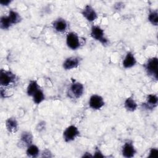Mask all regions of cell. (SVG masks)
I'll return each mask as SVG.
<instances>
[{
	"label": "cell",
	"mask_w": 158,
	"mask_h": 158,
	"mask_svg": "<svg viewBox=\"0 0 158 158\" xmlns=\"http://www.w3.org/2000/svg\"><path fill=\"white\" fill-rule=\"evenodd\" d=\"M157 65L158 60L157 57L149 59L145 65V69L147 73L152 75L156 80L157 79Z\"/></svg>",
	"instance_id": "obj_1"
},
{
	"label": "cell",
	"mask_w": 158,
	"mask_h": 158,
	"mask_svg": "<svg viewBox=\"0 0 158 158\" xmlns=\"http://www.w3.org/2000/svg\"><path fill=\"white\" fill-rule=\"evenodd\" d=\"M91 36L97 41H99L103 44L108 43L107 40L104 37V30L98 26H93L91 30Z\"/></svg>",
	"instance_id": "obj_2"
},
{
	"label": "cell",
	"mask_w": 158,
	"mask_h": 158,
	"mask_svg": "<svg viewBox=\"0 0 158 158\" xmlns=\"http://www.w3.org/2000/svg\"><path fill=\"white\" fill-rule=\"evenodd\" d=\"M79 131L75 126L70 125L64 131V139L66 142L71 141L73 140L79 135Z\"/></svg>",
	"instance_id": "obj_3"
},
{
	"label": "cell",
	"mask_w": 158,
	"mask_h": 158,
	"mask_svg": "<svg viewBox=\"0 0 158 158\" xmlns=\"http://www.w3.org/2000/svg\"><path fill=\"white\" fill-rule=\"evenodd\" d=\"M15 78V75L10 72L1 70L0 73V84L2 86H8L12 83Z\"/></svg>",
	"instance_id": "obj_4"
},
{
	"label": "cell",
	"mask_w": 158,
	"mask_h": 158,
	"mask_svg": "<svg viewBox=\"0 0 158 158\" xmlns=\"http://www.w3.org/2000/svg\"><path fill=\"white\" fill-rule=\"evenodd\" d=\"M66 41L69 48L73 50L78 49L80 46L79 38L77 35L74 32H70L68 33L67 35Z\"/></svg>",
	"instance_id": "obj_5"
},
{
	"label": "cell",
	"mask_w": 158,
	"mask_h": 158,
	"mask_svg": "<svg viewBox=\"0 0 158 158\" xmlns=\"http://www.w3.org/2000/svg\"><path fill=\"white\" fill-rule=\"evenodd\" d=\"M89 105L92 109L98 110L101 109L104 105V102L103 98L101 96L94 94L90 97Z\"/></svg>",
	"instance_id": "obj_6"
},
{
	"label": "cell",
	"mask_w": 158,
	"mask_h": 158,
	"mask_svg": "<svg viewBox=\"0 0 158 158\" xmlns=\"http://www.w3.org/2000/svg\"><path fill=\"white\" fill-rule=\"evenodd\" d=\"M82 14L86 19L89 22L94 21L98 17L96 11L90 5H86L85 7L82 11Z\"/></svg>",
	"instance_id": "obj_7"
},
{
	"label": "cell",
	"mask_w": 158,
	"mask_h": 158,
	"mask_svg": "<svg viewBox=\"0 0 158 158\" xmlns=\"http://www.w3.org/2000/svg\"><path fill=\"white\" fill-rule=\"evenodd\" d=\"M122 152L123 156L127 158L133 157L135 154L136 153V151L133 145L129 142L125 143V144L123 146Z\"/></svg>",
	"instance_id": "obj_8"
},
{
	"label": "cell",
	"mask_w": 158,
	"mask_h": 158,
	"mask_svg": "<svg viewBox=\"0 0 158 158\" xmlns=\"http://www.w3.org/2000/svg\"><path fill=\"white\" fill-rule=\"evenodd\" d=\"M79 64V59L77 57H70L65 59L63 63V67L65 70H70L77 67Z\"/></svg>",
	"instance_id": "obj_9"
},
{
	"label": "cell",
	"mask_w": 158,
	"mask_h": 158,
	"mask_svg": "<svg viewBox=\"0 0 158 158\" xmlns=\"http://www.w3.org/2000/svg\"><path fill=\"white\" fill-rule=\"evenodd\" d=\"M83 85L79 82H74L70 86V91L76 98H80L83 94Z\"/></svg>",
	"instance_id": "obj_10"
},
{
	"label": "cell",
	"mask_w": 158,
	"mask_h": 158,
	"mask_svg": "<svg viewBox=\"0 0 158 158\" xmlns=\"http://www.w3.org/2000/svg\"><path fill=\"white\" fill-rule=\"evenodd\" d=\"M136 62V59L134 55L129 52L127 54L123 61V65L125 68H130L135 65Z\"/></svg>",
	"instance_id": "obj_11"
},
{
	"label": "cell",
	"mask_w": 158,
	"mask_h": 158,
	"mask_svg": "<svg viewBox=\"0 0 158 158\" xmlns=\"http://www.w3.org/2000/svg\"><path fill=\"white\" fill-rule=\"evenodd\" d=\"M6 126L7 130L10 133H15L18 129V123L14 117L9 118L6 122Z\"/></svg>",
	"instance_id": "obj_12"
},
{
	"label": "cell",
	"mask_w": 158,
	"mask_h": 158,
	"mask_svg": "<svg viewBox=\"0 0 158 158\" xmlns=\"http://www.w3.org/2000/svg\"><path fill=\"white\" fill-rule=\"evenodd\" d=\"M53 27L56 31L59 32H63L66 30L67 27V23L64 19H59L54 21L53 23Z\"/></svg>",
	"instance_id": "obj_13"
},
{
	"label": "cell",
	"mask_w": 158,
	"mask_h": 158,
	"mask_svg": "<svg viewBox=\"0 0 158 158\" xmlns=\"http://www.w3.org/2000/svg\"><path fill=\"white\" fill-rule=\"evenodd\" d=\"M20 141L22 144L26 146H28L30 144H31L33 141V136L31 133L27 131L23 132L21 135Z\"/></svg>",
	"instance_id": "obj_14"
},
{
	"label": "cell",
	"mask_w": 158,
	"mask_h": 158,
	"mask_svg": "<svg viewBox=\"0 0 158 158\" xmlns=\"http://www.w3.org/2000/svg\"><path fill=\"white\" fill-rule=\"evenodd\" d=\"M39 89V86L35 80L31 81L27 87V94L28 96H33L35 93Z\"/></svg>",
	"instance_id": "obj_15"
},
{
	"label": "cell",
	"mask_w": 158,
	"mask_h": 158,
	"mask_svg": "<svg viewBox=\"0 0 158 158\" xmlns=\"http://www.w3.org/2000/svg\"><path fill=\"white\" fill-rule=\"evenodd\" d=\"M125 107L127 110L133 112L136 110L137 107V104L131 98H128L125 101Z\"/></svg>",
	"instance_id": "obj_16"
},
{
	"label": "cell",
	"mask_w": 158,
	"mask_h": 158,
	"mask_svg": "<svg viewBox=\"0 0 158 158\" xmlns=\"http://www.w3.org/2000/svg\"><path fill=\"white\" fill-rule=\"evenodd\" d=\"M39 154V149L34 144H30L28 146L27 149V154L29 157H37Z\"/></svg>",
	"instance_id": "obj_17"
},
{
	"label": "cell",
	"mask_w": 158,
	"mask_h": 158,
	"mask_svg": "<svg viewBox=\"0 0 158 158\" xmlns=\"http://www.w3.org/2000/svg\"><path fill=\"white\" fill-rule=\"evenodd\" d=\"M12 24V23L8 16L1 17V20H0V25H1V28L2 29H4V30L8 29Z\"/></svg>",
	"instance_id": "obj_18"
},
{
	"label": "cell",
	"mask_w": 158,
	"mask_h": 158,
	"mask_svg": "<svg viewBox=\"0 0 158 158\" xmlns=\"http://www.w3.org/2000/svg\"><path fill=\"white\" fill-rule=\"evenodd\" d=\"M33 99L35 104H40L44 99V95L43 92L40 89H39L33 96Z\"/></svg>",
	"instance_id": "obj_19"
},
{
	"label": "cell",
	"mask_w": 158,
	"mask_h": 158,
	"mask_svg": "<svg viewBox=\"0 0 158 158\" xmlns=\"http://www.w3.org/2000/svg\"><path fill=\"white\" fill-rule=\"evenodd\" d=\"M9 19L10 20L12 24H15L17 23L20 21V15L15 11L14 10H10L9 12V14L8 15Z\"/></svg>",
	"instance_id": "obj_20"
},
{
	"label": "cell",
	"mask_w": 158,
	"mask_h": 158,
	"mask_svg": "<svg viewBox=\"0 0 158 158\" xmlns=\"http://www.w3.org/2000/svg\"><path fill=\"white\" fill-rule=\"evenodd\" d=\"M148 19H149V21L152 25H157V23H158V14H157V10L151 11L149 13V14Z\"/></svg>",
	"instance_id": "obj_21"
},
{
	"label": "cell",
	"mask_w": 158,
	"mask_h": 158,
	"mask_svg": "<svg viewBox=\"0 0 158 158\" xmlns=\"http://www.w3.org/2000/svg\"><path fill=\"white\" fill-rule=\"evenodd\" d=\"M157 97L155 94H149L147 98V105H149L148 106H156L157 103Z\"/></svg>",
	"instance_id": "obj_22"
},
{
	"label": "cell",
	"mask_w": 158,
	"mask_h": 158,
	"mask_svg": "<svg viewBox=\"0 0 158 158\" xmlns=\"http://www.w3.org/2000/svg\"><path fill=\"white\" fill-rule=\"evenodd\" d=\"M157 154H158V150L155 148H152L150 151L149 152V157H155L156 158L157 157Z\"/></svg>",
	"instance_id": "obj_23"
},
{
	"label": "cell",
	"mask_w": 158,
	"mask_h": 158,
	"mask_svg": "<svg viewBox=\"0 0 158 158\" xmlns=\"http://www.w3.org/2000/svg\"><path fill=\"white\" fill-rule=\"evenodd\" d=\"M94 157H104V156L102 154V153L100 152L99 150H96L95 151V154H94Z\"/></svg>",
	"instance_id": "obj_24"
},
{
	"label": "cell",
	"mask_w": 158,
	"mask_h": 158,
	"mask_svg": "<svg viewBox=\"0 0 158 158\" xmlns=\"http://www.w3.org/2000/svg\"><path fill=\"white\" fill-rule=\"evenodd\" d=\"M10 2V1H1L0 3L2 5V6H7L9 3Z\"/></svg>",
	"instance_id": "obj_25"
}]
</instances>
